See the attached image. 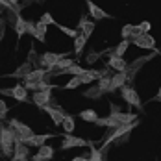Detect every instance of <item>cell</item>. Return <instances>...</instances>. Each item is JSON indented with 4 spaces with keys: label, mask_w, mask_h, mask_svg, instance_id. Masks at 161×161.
<instances>
[{
    "label": "cell",
    "mask_w": 161,
    "mask_h": 161,
    "mask_svg": "<svg viewBox=\"0 0 161 161\" xmlns=\"http://www.w3.org/2000/svg\"><path fill=\"white\" fill-rule=\"evenodd\" d=\"M15 143H19V135L13 131V128H9V126L0 128V156L11 158Z\"/></svg>",
    "instance_id": "cell-1"
},
{
    "label": "cell",
    "mask_w": 161,
    "mask_h": 161,
    "mask_svg": "<svg viewBox=\"0 0 161 161\" xmlns=\"http://www.w3.org/2000/svg\"><path fill=\"white\" fill-rule=\"evenodd\" d=\"M156 54H158V50H154V52H150L148 56H141V58H137V59H133L131 63H128V67H126V76H128V81H133L135 80V76H137V72L145 67L148 61H152L154 58H156Z\"/></svg>",
    "instance_id": "cell-2"
},
{
    "label": "cell",
    "mask_w": 161,
    "mask_h": 161,
    "mask_svg": "<svg viewBox=\"0 0 161 161\" xmlns=\"http://www.w3.org/2000/svg\"><path fill=\"white\" fill-rule=\"evenodd\" d=\"M120 95H122L124 102H126L128 106L135 108V109H143V102H141L137 91H135L131 85H122V87H120Z\"/></svg>",
    "instance_id": "cell-3"
},
{
    "label": "cell",
    "mask_w": 161,
    "mask_h": 161,
    "mask_svg": "<svg viewBox=\"0 0 161 161\" xmlns=\"http://www.w3.org/2000/svg\"><path fill=\"white\" fill-rule=\"evenodd\" d=\"M61 58H67V54H56V52H45L43 56H39V69H45L47 72L52 70L56 63L61 59Z\"/></svg>",
    "instance_id": "cell-4"
},
{
    "label": "cell",
    "mask_w": 161,
    "mask_h": 161,
    "mask_svg": "<svg viewBox=\"0 0 161 161\" xmlns=\"http://www.w3.org/2000/svg\"><path fill=\"white\" fill-rule=\"evenodd\" d=\"M9 128H13V131L19 135V143H26V139H30L33 135L32 128L26 126L24 122L17 120V119H11V120H9Z\"/></svg>",
    "instance_id": "cell-5"
},
{
    "label": "cell",
    "mask_w": 161,
    "mask_h": 161,
    "mask_svg": "<svg viewBox=\"0 0 161 161\" xmlns=\"http://www.w3.org/2000/svg\"><path fill=\"white\" fill-rule=\"evenodd\" d=\"M135 47H139V48H146V50H158L156 48V39L150 35V33H139L137 37H133V39H130Z\"/></svg>",
    "instance_id": "cell-6"
},
{
    "label": "cell",
    "mask_w": 161,
    "mask_h": 161,
    "mask_svg": "<svg viewBox=\"0 0 161 161\" xmlns=\"http://www.w3.org/2000/svg\"><path fill=\"white\" fill-rule=\"evenodd\" d=\"M81 146H87V143L80 139V137H74L72 133H63V141H61V150H70V148H81Z\"/></svg>",
    "instance_id": "cell-7"
},
{
    "label": "cell",
    "mask_w": 161,
    "mask_h": 161,
    "mask_svg": "<svg viewBox=\"0 0 161 161\" xmlns=\"http://www.w3.org/2000/svg\"><path fill=\"white\" fill-rule=\"evenodd\" d=\"M43 111H47V115L52 119V122H54L56 126H59V124L63 122L65 111L59 108V106H45V108H43Z\"/></svg>",
    "instance_id": "cell-8"
},
{
    "label": "cell",
    "mask_w": 161,
    "mask_h": 161,
    "mask_svg": "<svg viewBox=\"0 0 161 161\" xmlns=\"http://www.w3.org/2000/svg\"><path fill=\"white\" fill-rule=\"evenodd\" d=\"M32 102L35 106H39L41 109L45 106H50L52 104V91H35L32 97Z\"/></svg>",
    "instance_id": "cell-9"
},
{
    "label": "cell",
    "mask_w": 161,
    "mask_h": 161,
    "mask_svg": "<svg viewBox=\"0 0 161 161\" xmlns=\"http://www.w3.org/2000/svg\"><path fill=\"white\" fill-rule=\"evenodd\" d=\"M85 4H87V8H89V15L93 20H102V19H113L109 13H106L102 8H98L97 4L93 2V0H85Z\"/></svg>",
    "instance_id": "cell-10"
},
{
    "label": "cell",
    "mask_w": 161,
    "mask_h": 161,
    "mask_svg": "<svg viewBox=\"0 0 161 161\" xmlns=\"http://www.w3.org/2000/svg\"><path fill=\"white\" fill-rule=\"evenodd\" d=\"M108 56H109L108 69H113V70H117V72H122V70H126L128 63L124 61V58H117V56L113 54V50H109V52H108Z\"/></svg>",
    "instance_id": "cell-11"
},
{
    "label": "cell",
    "mask_w": 161,
    "mask_h": 161,
    "mask_svg": "<svg viewBox=\"0 0 161 161\" xmlns=\"http://www.w3.org/2000/svg\"><path fill=\"white\" fill-rule=\"evenodd\" d=\"M28 156H30V148L24 143H15L11 161H28Z\"/></svg>",
    "instance_id": "cell-12"
},
{
    "label": "cell",
    "mask_w": 161,
    "mask_h": 161,
    "mask_svg": "<svg viewBox=\"0 0 161 161\" xmlns=\"http://www.w3.org/2000/svg\"><path fill=\"white\" fill-rule=\"evenodd\" d=\"M95 28H97V26H95V22H93V20H89L87 17L83 15L80 19V24H78V28H76V30H78L81 35H85V37L89 39V37L93 35V32H95Z\"/></svg>",
    "instance_id": "cell-13"
},
{
    "label": "cell",
    "mask_w": 161,
    "mask_h": 161,
    "mask_svg": "<svg viewBox=\"0 0 161 161\" xmlns=\"http://www.w3.org/2000/svg\"><path fill=\"white\" fill-rule=\"evenodd\" d=\"M24 87H26V91H52L56 85H50V83H47L45 80H39V81H24L22 83Z\"/></svg>",
    "instance_id": "cell-14"
},
{
    "label": "cell",
    "mask_w": 161,
    "mask_h": 161,
    "mask_svg": "<svg viewBox=\"0 0 161 161\" xmlns=\"http://www.w3.org/2000/svg\"><path fill=\"white\" fill-rule=\"evenodd\" d=\"M52 158H54V148L48 145H43V146H39V150L32 158V161H50Z\"/></svg>",
    "instance_id": "cell-15"
},
{
    "label": "cell",
    "mask_w": 161,
    "mask_h": 161,
    "mask_svg": "<svg viewBox=\"0 0 161 161\" xmlns=\"http://www.w3.org/2000/svg\"><path fill=\"white\" fill-rule=\"evenodd\" d=\"M126 81H128V76H126V72L122 70V72H115L111 76V85H109V93H115L117 89H120L122 85H126Z\"/></svg>",
    "instance_id": "cell-16"
},
{
    "label": "cell",
    "mask_w": 161,
    "mask_h": 161,
    "mask_svg": "<svg viewBox=\"0 0 161 161\" xmlns=\"http://www.w3.org/2000/svg\"><path fill=\"white\" fill-rule=\"evenodd\" d=\"M52 137H54V135H50V133H39V135H37V133H33L30 139H26V143H24V145H26V146H37V148H39V146H43L48 139H52Z\"/></svg>",
    "instance_id": "cell-17"
},
{
    "label": "cell",
    "mask_w": 161,
    "mask_h": 161,
    "mask_svg": "<svg viewBox=\"0 0 161 161\" xmlns=\"http://www.w3.org/2000/svg\"><path fill=\"white\" fill-rule=\"evenodd\" d=\"M11 98H15L17 102H26L28 100V91L24 85H15L11 87Z\"/></svg>",
    "instance_id": "cell-18"
},
{
    "label": "cell",
    "mask_w": 161,
    "mask_h": 161,
    "mask_svg": "<svg viewBox=\"0 0 161 161\" xmlns=\"http://www.w3.org/2000/svg\"><path fill=\"white\" fill-rule=\"evenodd\" d=\"M47 70L45 69H33L32 72H28L26 76H24V81H39V80H45L47 78Z\"/></svg>",
    "instance_id": "cell-19"
},
{
    "label": "cell",
    "mask_w": 161,
    "mask_h": 161,
    "mask_svg": "<svg viewBox=\"0 0 161 161\" xmlns=\"http://www.w3.org/2000/svg\"><path fill=\"white\" fill-rule=\"evenodd\" d=\"M13 30H15V33H17V43H19V41H20V37L26 33V20L22 19V15H17V20H15Z\"/></svg>",
    "instance_id": "cell-20"
},
{
    "label": "cell",
    "mask_w": 161,
    "mask_h": 161,
    "mask_svg": "<svg viewBox=\"0 0 161 161\" xmlns=\"http://www.w3.org/2000/svg\"><path fill=\"white\" fill-rule=\"evenodd\" d=\"M47 30H48L47 24L37 22V24H35V33H33V37H35L39 43H47Z\"/></svg>",
    "instance_id": "cell-21"
},
{
    "label": "cell",
    "mask_w": 161,
    "mask_h": 161,
    "mask_svg": "<svg viewBox=\"0 0 161 161\" xmlns=\"http://www.w3.org/2000/svg\"><path fill=\"white\" fill-rule=\"evenodd\" d=\"M32 70H33V69H32V63H28V61H26V63L20 65L15 72H13V74H8V78H24V76H26L28 72H32Z\"/></svg>",
    "instance_id": "cell-22"
},
{
    "label": "cell",
    "mask_w": 161,
    "mask_h": 161,
    "mask_svg": "<svg viewBox=\"0 0 161 161\" xmlns=\"http://www.w3.org/2000/svg\"><path fill=\"white\" fill-rule=\"evenodd\" d=\"M85 45H87V37L81 35V33H78L76 39H74V54H76L78 58H81V52L85 48Z\"/></svg>",
    "instance_id": "cell-23"
},
{
    "label": "cell",
    "mask_w": 161,
    "mask_h": 161,
    "mask_svg": "<svg viewBox=\"0 0 161 161\" xmlns=\"http://www.w3.org/2000/svg\"><path fill=\"white\" fill-rule=\"evenodd\" d=\"M61 126H63L65 133H72L74 128H76V120H74V117L69 115V113H65V119H63V122H61Z\"/></svg>",
    "instance_id": "cell-24"
},
{
    "label": "cell",
    "mask_w": 161,
    "mask_h": 161,
    "mask_svg": "<svg viewBox=\"0 0 161 161\" xmlns=\"http://www.w3.org/2000/svg\"><path fill=\"white\" fill-rule=\"evenodd\" d=\"M87 146H89V150H91V156L87 158L89 161H106V152H102V150L95 148L91 143H87Z\"/></svg>",
    "instance_id": "cell-25"
},
{
    "label": "cell",
    "mask_w": 161,
    "mask_h": 161,
    "mask_svg": "<svg viewBox=\"0 0 161 161\" xmlns=\"http://www.w3.org/2000/svg\"><path fill=\"white\" fill-rule=\"evenodd\" d=\"M130 43H131L130 39H122V41H120V43H119V45H117V47L113 48V54H115L117 58H122V56L126 54V50H128Z\"/></svg>",
    "instance_id": "cell-26"
},
{
    "label": "cell",
    "mask_w": 161,
    "mask_h": 161,
    "mask_svg": "<svg viewBox=\"0 0 161 161\" xmlns=\"http://www.w3.org/2000/svg\"><path fill=\"white\" fill-rule=\"evenodd\" d=\"M80 119L85 120V122H93V124H95L98 120V115H97L95 109H83V111L80 113Z\"/></svg>",
    "instance_id": "cell-27"
},
{
    "label": "cell",
    "mask_w": 161,
    "mask_h": 161,
    "mask_svg": "<svg viewBox=\"0 0 161 161\" xmlns=\"http://www.w3.org/2000/svg\"><path fill=\"white\" fill-rule=\"evenodd\" d=\"M85 72H87L85 69H81V67H80L78 63H74V65H70L69 69H65L61 74H70V76H83Z\"/></svg>",
    "instance_id": "cell-28"
},
{
    "label": "cell",
    "mask_w": 161,
    "mask_h": 161,
    "mask_svg": "<svg viewBox=\"0 0 161 161\" xmlns=\"http://www.w3.org/2000/svg\"><path fill=\"white\" fill-rule=\"evenodd\" d=\"M102 95H104V93H102V91H100V87H89V89H85V91H83V97L85 98H93V100H98V98H102Z\"/></svg>",
    "instance_id": "cell-29"
},
{
    "label": "cell",
    "mask_w": 161,
    "mask_h": 161,
    "mask_svg": "<svg viewBox=\"0 0 161 161\" xmlns=\"http://www.w3.org/2000/svg\"><path fill=\"white\" fill-rule=\"evenodd\" d=\"M100 56H104V52H97V50H89L85 56H83V59H85V63H89V65H93V63H97L98 59H100Z\"/></svg>",
    "instance_id": "cell-30"
},
{
    "label": "cell",
    "mask_w": 161,
    "mask_h": 161,
    "mask_svg": "<svg viewBox=\"0 0 161 161\" xmlns=\"http://www.w3.org/2000/svg\"><path fill=\"white\" fill-rule=\"evenodd\" d=\"M54 26H56V28H58L59 32H63L65 35H69V37H72V39H76V35L80 33L78 30H76V28H67V26H63V24H58V22H56Z\"/></svg>",
    "instance_id": "cell-31"
},
{
    "label": "cell",
    "mask_w": 161,
    "mask_h": 161,
    "mask_svg": "<svg viewBox=\"0 0 161 161\" xmlns=\"http://www.w3.org/2000/svg\"><path fill=\"white\" fill-rule=\"evenodd\" d=\"M109 85H111V76H104L98 80V87L102 93H109Z\"/></svg>",
    "instance_id": "cell-32"
},
{
    "label": "cell",
    "mask_w": 161,
    "mask_h": 161,
    "mask_svg": "<svg viewBox=\"0 0 161 161\" xmlns=\"http://www.w3.org/2000/svg\"><path fill=\"white\" fill-rule=\"evenodd\" d=\"M120 35H122V39H131V35H133V24H124L122 30H120Z\"/></svg>",
    "instance_id": "cell-33"
},
{
    "label": "cell",
    "mask_w": 161,
    "mask_h": 161,
    "mask_svg": "<svg viewBox=\"0 0 161 161\" xmlns=\"http://www.w3.org/2000/svg\"><path fill=\"white\" fill-rule=\"evenodd\" d=\"M78 85H81V80H80V76H72L70 80H69L67 83H65V87H63V89H76Z\"/></svg>",
    "instance_id": "cell-34"
},
{
    "label": "cell",
    "mask_w": 161,
    "mask_h": 161,
    "mask_svg": "<svg viewBox=\"0 0 161 161\" xmlns=\"http://www.w3.org/2000/svg\"><path fill=\"white\" fill-rule=\"evenodd\" d=\"M28 63L32 65H39V56H37V52H35V48H30V52H28Z\"/></svg>",
    "instance_id": "cell-35"
},
{
    "label": "cell",
    "mask_w": 161,
    "mask_h": 161,
    "mask_svg": "<svg viewBox=\"0 0 161 161\" xmlns=\"http://www.w3.org/2000/svg\"><path fill=\"white\" fill-rule=\"evenodd\" d=\"M39 22H43V24H47V26H50V24H56L54 17L50 15V13H43V15H41V19H39Z\"/></svg>",
    "instance_id": "cell-36"
},
{
    "label": "cell",
    "mask_w": 161,
    "mask_h": 161,
    "mask_svg": "<svg viewBox=\"0 0 161 161\" xmlns=\"http://www.w3.org/2000/svg\"><path fill=\"white\" fill-rule=\"evenodd\" d=\"M137 30H139L141 33H148L150 30H152V24H150L148 20H143L141 24H137Z\"/></svg>",
    "instance_id": "cell-37"
},
{
    "label": "cell",
    "mask_w": 161,
    "mask_h": 161,
    "mask_svg": "<svg viewBox=\"0 0 161 161\" xmlns=\"http://www.w3.org/2000/svg\"><path fill=\"white\" fill-rule=\"evenodd\" d=\"M80 80H81V83H93V81L97 80V78L93 76V72H91V70H87L83 76H80Z\"/></svg>",
    "instance_id": "cell-38"
},
{
    "label": "cell",
    "mask_w": 161,
    "mask_h": 161,
    "mask_svg": "<svg viewBox=\"0 0 161 161\" xmlns=\"http://www.w3.org/2000/svg\"><path fill=\"white\" fill-rule=\"evenodd\" d=\"M8 111H9V108H8V104H6V102H4V100L0 98V120H2V119H4V117L8 115Z\"/></svg>",
    "instance_id": "cell-39"
},
{
    "label": "cell",
    "mask_w": 161,
    "mask_h": 161,
    "mask_svg": "<svg viewBox=\"0 0 161 161\" xmlns=\"http://www.w3.org/2000/svg\"><path fill=\"white\" fill-rule=\"evenodd\" d=\"M26 33H30V35L33 37V33H35V22L26 20Z\"/></svg>",
    "instance_id": "cell-40"
},
{
    "label": "cell",
    "mask_w": 161,
    "mask_h": 161,
    "mask_svg": "<svg viewBox=\"0 0 161 161\" xmlns=\"http://www.w3.org/2000/svg\"><path fill=\"white\" fill-rule=\"evenodd\" d=\"M4 35H6V20L0 17V41L4 39Z\"/></svg>",
    "instance_id": "cell-41"
},
{
    "label": "cell",
    "mask_w": 161,
    "mask_h": 161,
    "mask_svg": "<svg viewBox=\"0 0 161 161\" xmlns=\"http://www.w3.org/2000/svg\"><path fill=\"white\" fill-rule=\"evenodd\" d=\"M109 109H111V115H117V113H120V108H119L115 102H111V104H109Z\"/></svg>",
    "instance_id": "cell-42"
},
{
    "label": "cell",
    "mask_w": 161,
    "mask_h": 161,
    "mask_svg": "<svg viewBox=\"0 0 161 161\" xmlns=\"http://www.w3.org/2000/svg\"><path fill=\"white\" fill-rule=\"evenodd\" d=\"M35 0H19V4L22 6V8H26V6H30V4H33Z\"/></svg>",
    "instance_id": "cell-43"
},
{
    "label": "cell",
    "mask_w": 161,
    "mask_h": 161,
    "mask_svg": "<svg viewBox=\"0 0 161 161\" xmlns=\"http://www.w3.org/2000/svg\"><path fill=\"white\" fill-rule=\"evenodd\" d=\"M70 161H89V159H87V156H78V158H74Z\"/></svg>",
    "instance_id": "cell-44"
},
{
    "label": "cell",
    "mask_w": 161,
    "mask_h": 161,
    "mask_svg": "<svg viewBox=\"0 0 161 161\" xmlns=\"http://www.w3.org/2000/svg\"><path fill=\"white\" fill-rule=\"evenodd\" d=\"M154 100H156V102H161V87H159V91H158V95L154 97Z\"/></svg>",
    "instance_id": "cell-45"
}]
</instances>
